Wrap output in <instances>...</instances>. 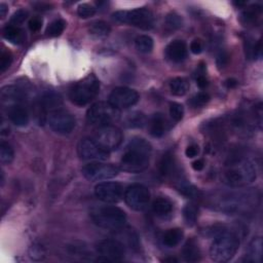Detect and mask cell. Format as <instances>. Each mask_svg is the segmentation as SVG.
Segmentation results:
<instances>
[{"label":"cell","mask_w":263,"mask_h":263,"mask_svg":"<svg viewBox=\"0 0 263 263\" xmlns=\"http://www.w3.org/2000/svg\"><path fill=\"white\" fill-rule=\"evenodd\" d=\"M170 89L175 96H184L189 90V83L183 77L173 78L170 82Z\"/></svg>","instance_id":"cell-26"},{"label":"cell","mask_w":263,"mask_h":263,"mask_svg":"<svg viewBox=\"0 0 263 263\" xmlns=\"http://www.w3.org/2000/svg\"><path fill=\"white\" fill-rule=\"evenodd\" d=\"M229 62V56L226 52H221L217 58V65L219 68L226 66Z\"/></svg>","instance_id":"cell-41"},{"label":"cell","mask_w":263,"mask_h":263,"mask_svg":"<svg viewBox=\"0 0 263 263\" xmlns=\"http://www.w3.org/2000/svg\"><path fill=\"white\" fill-rule=\"evenodd\" d=\"M100 91V81L94 74L84 77L75 83L69 92L71 102L77 106H85L91 103Z\"/></svg>","instance_id":"cell-5"},{"label":"cell","mask_w":263,"mask_h":263,"mask_svg":"<svg viewBox=\"0 0 263 263\" xmlns=\"http://www.w3.org/2000/svg\"><path fill=\"white\" fill-rule=\"evenodd\" d=\"M29 29L32 31V32H37L39 31L42 27V20L38 17H35V18H32L30 21H29Z\"/></svg>","instance_id":"cell-40"},{"label":"cell","mask_w":263,"mask_h":263,"mask_svg":"<svg viewBox=\"0 0 263 263\" xmlns=\"http://www.w3.org/2000/svg\"><path fill=\"white\" fill-rule=\"evenodd\" d=\"M119 117V110L109 102H98L92 105L86 112V119L93 126L99 128L109 126Z\"/></svg>","instance_id":"cell-7"},{"label":"cell","mask_w":263,"mask_h":263,"mask_svg":"<svg viewBox=\"0 0 263 263\" xmlns=\"http://www.w3.org/2000/svg\"><path fill=\"white\" fill-rule=\"evenodd\" d=\"M210 101V96L207 93H198L192 97L190 104L193 107H203Z\"/></svg>","instance_id":"cell-37"},{"label":"cell","mask_w":263,"mask_h":263,"mask_svg":"<svg viewBox=\"0 0 263 263\" xmlns=\"http://www.w3.org/2000/svg\"><path fill=\"white\" fill-rule=\"evenodd\" d=\"M77 152L80 158L84 160L103 161L109 157V152L91 138H83L80 140L77 146Z\"/></svg>","instance_id":"cell-12"},{"label":"cell","mask_w":263,"mask_h":263,"mask_svg":"<svg viewBox=\"0 0 263 263\" xmlns=\"http://www.w3.org/2000/svg\"><path fill=\"white\" fill-rule=\"evenodd\" d=\"M183 230L180 228H172L169 229L164 235V244L168 248H174L182 241L183 239Z\"/></svg>","instance_id":"cell-25"},{"label":"cell","mask_w":263,"mask_h":263,"mask_svg":"<svg viewBox=\"0 0 263 263\" xmlns=\"http://www.w3.org/2000/svg\"><path fill=\"white\" fill-rule=\"evenodd\" d=\"M97 11V8H95L93 5L89 3H82L77 8V15L81 19H89L95 16Z\"/></svg>","instance_id":"cell-34"},{"label":"cell","mask_w":263,"mask_h":263,"mask_svg":"<svg viewBox=\"0 0 263 263\" xmlns=\"http://www.w3.org/2000/svg\"><path fill=\"white\" fill-rule=\"evenodd\" d=\"M240 247V240L234 233L223 231L219 233L210 248V257L213 261L227 262L236 254Z\"/></svg>","instance_id":"cell-4"},{"label":"cell","mask_w":263,"mask_h":263,"mask_svg":"<svg viewBox=\"0 0 263 263\" xmlns=\"http://www.w3.org/2000/svg\"><path fill=\"white\" fill-rule=\"evenodd\" d=\"M119 173L117 167L111 164L92 162L82 168V175L89 181H103L116 177Z\"/></svg>","instance_id":"cell-10"},{"label":"cell","mask_w":263,"mask_h":263,"mask_svg":"<svg viewBox=\"0 0 263 263\" xmlns=\"http://www.w3.org/2000/svg\"><path fill=\"white\" fill-rule=\"evenodd\" d=\"M159 172L164 177H170L176 173V161L174 155L166 153L159 162Z\"/></svg>","instance_id":"cell-23"},{"label":"cell","mask_w":263,"mask_h":263,"mask_svg":"<svg viewBox=\"0 0 263 263\" xmlns=\"http://www.w3.org/2000/svg\"><path fill=\"white\" fill-rule=\"evenodd\" d=\"M95 140L101 145L106 151L110 152L116 150L122 143L123 135L120 129L115 126H104L99 129Z\"/></svg>","instance_id":"cell-11"},{"label":"cell","mask_w":263,"mask_h":263,"mask_svg":"<svg viewBox=\"0 0 263 263\" xmlns=\"http://www.w3.org/2000/svg\"><path fill=\"white\" fill-rule=\"evenodd\" d=\"M225 85H226L227 89H233L237 85V80L234 78H228L226 81H225Z\"/></svg>","instance_id":"cell-46"},{"label":"cell","mask_w":263,"mask_h":263,"mask_svg":"<svg viewBox=\"0 0 263 263\" xmlns=\"http://www.w3.org/2000/svg\"><path fill=\"white\" fill-rule=\"evenodd\" d=\"M182 255L186 262H197L200 260V250L195 240L190 239L183 247Z\"/></svg>","instance_id":"cell-19"},{"label":"cell","mask_w":263,"mask_h":263,"mask_svg":"<svg viewBox=\"0 0 263 263\" xmlns=\"http://www.w3.org/2000/svg\"><path fill=\"white\" fill-rule=\"evenodd\" d=\"M199 153V147L197 145H190L186 148L185 150V154L187 157L192 158L197 156V154Z\"/></svg>","instance_id":"cell-43"},{"label":"cell","mask_w":263,"mask_h":263,"mask_svg":"<svg viewBox=\"0 0 263 263\" xmlns=\"http://www.w3.org/2000/svg\"><path fill=\"white\" fill-rule=\"evenodd\" d=\"M262 258V239L260 236L254 237L249 244L248 251L246 254V261L252 263L261 262Z\"/></svg>","instance_id":"cell-18"},{"label":"cell","mask_w":263,"mask_h":263,"mask_svg":"<svg viewBox=\"0 0 263 263\" xmlns=\"http://www.w3.org/2000/svg\"><path fill=\"white\" fill-rule=\"evenodd\" d=\"M113 19L118 23L129 24L143 30H150L154 24L153 14L147 7L116 11L113 14Z\"/></svg>","instance_id":"cell-6"},{"label":"cell","mask_w":263,"mask_h":263,"mask_svg":"<svg viewBox=\"0 0 263 263\" xmlns=\"http://www.w3.org/2000/svg\"><path fill=\"white\" fill-rule=\"evenodd\" d=\"M152 148L142 138H134L127 145L120 160L121 170L128 173H141L149 166Z\"/></svg>","instance_id":"cell-1"},{"label":"cell","mask_w":263,"mask_h":263,"mask_svg":"<svg viewBox=\"0 0 263 263\" xmlns=\"http://www.w3.org/2000/svg\"><path fill=\"white\" fill-rule=\"evenodd\" d=\"M66 27V22L62 19L56 20L48 25L46 29V34L51 37H57L60 36Z\"/></svg>","instance_id":"cell-33"},{"label":"cell","mask_w":263,"mask_h":263,"mask_svg":"<svg viewBox=\"0 0 263 263\" xmlns=\"http://www.w3.org/2000/svg\"><path fill=\"white\" fill-rule=\"evenodd\" d=\"M139 101V94L129 87H116L109 96V103L114 108L121 110L134 106Z\"/></svg>","instance_id":"cell-14"},{"label":"cell","mask_w":263,"mask_h":263,"mask_svg":"<svg viewBox=\"0 0 263 263\" xmlns=\"http://www.w3.org/2000/svg\"><path fill=\"white\" fill-rule=\"evenodd\" d=\"M111 31V28L109 26V24L104 22V21H96L91 24V26L89 27V32L91 35L95 37H105L109 35Z\"/></svg>","instance_id":"cell-27"},{"label":"cell","mask_w":263,"mask_h":263,"mask_svg":"<svg viewBox=\"0 0 263 263\" xmlns=\"http://www.w3.org/2000/svg\"><path fill=\"white\" fill-rule=\"evenodd\" d=\"M124 200L131 209L143 211L150 202V191L143 184H133L126 189Z\"/></svg>","instance_id":"cell-9"},{"label":"cell","mask_w":263,"mask_h":263,"mask_svg":"<svg viewBox=\"0 0 263 263\" xmlns=\"http://www.w3.org/2000/svg\"><path fill=\"white\" fill-rule=\"evenodd\" d=\"M15 157V152L12 147L2 141L1 144H0V161H1L2 165H9L10 162L14 160Z\"/></svg>","instance_id":"cell-30"},{"label":"cell","mask_w":263,"mask_h":263,"mask_svg":"<svg viewBox=\"0 0 263 263\" xmlns=\"http://www.w3.org/2000/svg\"><path fill=\"white\" fill-rule=\"evenodd\" d=\"M205 167V162L203 159H197L192 162V169L194 171H202Z\"/></svg>","instance_id":"cell-45"},{"label":"cell","mask_w":263,"mask_h":263,"mask_svg":"<svg viewBox=\"0 0 263 263\" xmlns=\"http://www.w3.org/2000/svg\"><path fill=\"white\" fill-rule=\"evenodd\" d=\"M165 261H171V262H177V259H175V258H170V259H166Z\"/></svg>","instance_id":"cell-48"},{"label":"cell","mask_w":263,"mask_h":263,"mask_svg":"<svg viewBox=\"0 0 263 263\" xmlns=\"http://www.w3.org/2000/svg\"><path fill=\"white\" fill-rule=\"evenodd\" d=\"M166 24H167V26L171 29H178L182 26V19L177 14H174V12H172V14L167 16Z\"/></svg>","instance_id":"cell-38"},{"label":"cell","mask_w":263,"mask_h":263,"mask_svg":"<svg viewBox=\"0 0 263 263\" xmlns=\"http://www.w3.org/2000/svg\"><path fill=\"white\" fill-rule=\"evenodd\" d=\"M257 176L256 167L248 159H234L223 172V183L231 187H243L252 183Z\"/></svg>","instance_id":"cell-2"},{"label":"cell","mask_w":263,"mask_h":263,"mask_svg":"<svg viewBox=\"0 0 263 263\" xmlns=\"http://www.w3.org/2000/svg\"><path fill=\"white\" fill-rule=\"evenodd\" d=\"M170 115L174 120L180 121L184 115V107L176 102L172 103L170 105Z\"/></svg>","instance_id":"cell-35"},{"label":"cell","mask_w":263,"mask_h":263,"mask_svg":"<svg viewBox=\"0 0 263 263\" xmlns=\"http://www.w3.org/2000/svg\"><path fill=\"white\" fill-rule=\"evenodd\" d=\"M261 6L251 5L246 8L242 14V21L245 24H253L261 14Z\"/></svg>","instance_id":"cell-29"},{"label":"cell","mask_w":263,"mask_h":263,"mask_svg":"<svg viewBox=\"0 0 263 263\" xmlns=\"http://www.w3.org/2000/svg\"><path fill=\"white\" fill-rule=\"evenodd\" d=\"M91 217L97 226L112 231L121 230L127 223L126 213L115 206H104L95 209L91 213Z\"/></svg>","instance_id":"cell-3"},{"label":"cell","mask_w":263,"mask_h":263,"mask_svg":"<svg viewBox=\"0 0 263 263\" xmlns=\"http://www.w3.org/2000/svg\"><path fill=\"white\" fill-rule=\"evenodd\" d=\"M196 84H197L198 87H200V89H205L206 86H208L209 82H208V79L206 78V76L204 75V73H200L196 76Z\"/></svg>","instance_id":"cell-44"},{"label":"cell","mask_w":263,"mask_h":263,"mask_svg":"<svg viewBox=\"0 0 263 263\" xmlns=\"http://www.w3.org/2000/svg\"><path fill=\"white\" fill-rule=\"evenodd\" d=\"M152 210L156 216L166 217L172 213L173 204L166 197H157L152 204Z\"/></svg>","instance_id":"cell-22"},{"label":"cell","mask_w":263,"mask_h":263,"mask_svg":"<svg viewBox=\"0 0 263 263\" xmlns=\"http://www.w3.org/2000/svg\"><path fill=\"white\" fill-rule=\"evenodd\" d=\"M95 194L103 203L116 204L123 195V188L117 182H102L95 187Z\"/></svg>","instance_id":"cell-15"},{"label":"cell","mask_w":263,"mask_h":263,"mask_svg":"<svg viewBox=\"0 0 263 263\" xmlns=\"http://www.w3.org/2000/svg\"><path fill=\"white\" fill-rule=\"evenodd\" d=\"M62 104V99L59 95H57L56 93H53V92H47L45 93L41 100H40V106L44 109V110H47V109H52V110H55V109H58L59 107Z\"/></svg>","instance_id":"cell-24"},{"label":"cell","mask_w":263,"mask_h":263,"mask_svg":"<svg viewBox=\"0 0 263 263\" xmlns=\"http://www.w3.org/2000/svg\"><path fill=\"white\" fill-rule=\"evenodd\" d=\"M190 51L194 54V55H198L203 52V43L200 40L195 39L190 43Z\"/></svg>","instance_id":"cell-42"},{"label":"cell","mask_w":263,"mask_h":263,"mask_svg":"<svg viewBox=\"0 0 263 263\" xmlns=\"http://www.w3.org/2000/svg\"><path fill=\"white\" fill-rule=\"evenodd\" d=\"M7 115L10 121L18 127H25L29 122L27 109L20 104H12L7 109Z\"/></svg>","instance_id":"cell-16"},{"label":"cell","mask_w":263,"mask_h":263,"mask_svg":"<svg viewBox=\"0 0 263 263\" xmlns=\"http://www.w3.org/2000/svg\"><path fill=\"white\" fill-rule=\"evenodd\" d=\"M167 57L173 61L179 63L185 60L187 57V46L186 43L182 40H174L166 48Z\"/></svg>","instance_id":"cell-17"},{"label":"cell","mask_w":263,"mask_h":263,"mask_svg":"<svg viewBox=\"0 0 263 263\" xmlns=\"http://www.w3.org/2000/svg\"><path fill=\"white\" fill-rule=\"evenodd\" d=\"M146 122V117L141 112H132L126 118V124L129 128H142Z\"/></svg>","instance_id":"cell-31"},{"label":"cell","mask_w":263,"mask_h":263,"mask_svg":"<svg viewBox=\"0 0 263 263\" xmlns=\"http://www.w3.org/2000/svg\"><path fill=\"white\" fill-rule=\"evenodd\" d=\"M166 118L161 113H155L150 120V134L155 138H160L166 133Z\"/></svg>","instance_id":"cell-20"},{"label":"cell","mask_w":263,"mask_h":263,"mask_svg":"<svg viewBox=\"0 0 263 263\" xmlns=\"http://www.w3.org/2000/svg\"><path fill=\"white\" fill-rule=\"evenodd\" d=\"M7 10H8V8H7V6H6L5 3L0 4V17H1V19H4L5 18Z\"/></svg>","instance_id":"cell-47"},{"label":"cell","mask_w":263,"mask_h":263,"mask_svg":"<svg viewBox=\"0 0 263 263\" xmlns=\"http://www.w3.org/2000/svg\"><path fill=\"white\" fill-rule=\"evenodd\" d=\"M3 37L12 44H20L24 41L25 34L23 30L14 25H7L3 29Z\"/></svg>","instance_id":"cell-21"},{"label":"cell","mask_w":263,"mask_h":263,"mask_svg":"<svg viewBox=\"0 0 263 263\" xmlns=\"http://www.w3.org/2000/svg\"><path fill=\"white\" fill-rule=\"evenodd\" d=\"M12 63V56L9 52L3 51L0 56V72L4 73Z\"/></svg>","instance_id":"cell-39"},{"label":"cell","mask_w":263,"mask_h":263,"mask_svg":"<svg viewBox=\"0 0 263 263\" xmlns=\"http://www.w3.org/2000/svg\"><path fill=\"white\" fill-rule=\"evenodd\" d=\"M47 122L51 129L61 135H68L72 133L75 128V118L69 111L65 109H55L49 112L47 116Z\"/></svg>","instance_id":"cell-8"},{"label":"cell","mask_w":263,"mask_h":263,"mask_svg":"<svg viewBox=\"0 0 263 263\" xmlns=\"http://www.w3.org/2000/svg\"><path fill=\"white\" fill-rule=\"evenodd\" d=\"M28 18V11L25 9H19L16 11L14 16L10 19V25H14V26H20Z\"/></svg>","instance_id":"cell-36"},{"label":"cell","mask_w":263,"mask_h":263,"mask_svg":"<svg viewBox=\"0 0 263 263\" xmlns=\"http://www.w3.org/2000/svg\"><path fill=\"white\" fill-rule=\"evenodd\" d=\"M197 214H198V210L195 207V205L192 204L186 205L183 210V216L186 224L189 225V226H193L197 220Z\"/></svg>","instance_id":"cell-32"},{"label":"cell","mask_w":263,"mask_h":263,"mask_svg":"<svg viewBox=\"0 0 263 263\" xmlns=\"http://www.w3.org/2000/svg\"><path fill=\"white\" fill-rule=\"evenodd\" d=\"M97 251L101 256L98 260L104 261H119L126 254V249L121 242L117 240L106 239L100 241L97 245Z\"/></svg>","instance_id":"cell-13"},{"label":"cell","mask_w":263,"mask_h":263,"mask_svg":"<svg viewBox=\"0 0 263 263\" xmlns=\"http://www.w3.org/2000/svg\"><path fill=\"white\" fill-rule=\"evenodd\" d=\"M135 45L140 53L148 54L153 49V39L148 35H140L136 38Z\"/></svg>","instance_id":"cell-28"}]
</instances>
